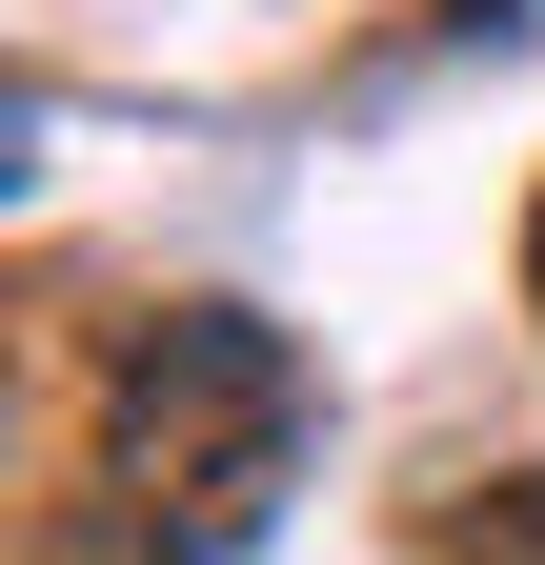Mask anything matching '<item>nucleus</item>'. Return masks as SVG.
<instances>
[{
    "instance_id": "obj_2",
    "label": "nucleus",
    "mask_w": 545,
    "mask_h": 565,
    "mask_svg": "<svg viewBox=\"0 0 545 565\" xmlns=\"http://www.w3.org/2000/svg\"><path fill=\"white\" fill-rule=\"evenodd\" d=\"M464 545H545V484H485V505H464Z\"/></svg>"
},
{
    "instance_id": "obj_3",
    "label": "nucleus",
    "mask_w": 545,
    "mask_h": 565,
    "mask_svg": "<svg viewBox=\"0 0 545 565\" xmlns=\"http://www.w3.org/2000/svg\"><path fill=\"white\" fill-rule=\"evenodd\" d=\"M425 21H464V41H485V21H525V0H425Z\"/></svg>"
},
{
    "instance_id": "obj_4",
    "label": "nucleus",
    "mask_w": 545,
    "mask_h": 565,
    "mask_svg": "<svg viewBox=\"0 0 545 565\" xmlns=\"http://www.w3.org/2000/svg\"><path fill=\"white\" fill-rule=\"evenodd\" d=\"M525 303H545V223H525Z\"/></svg>"
},
{
    "instance_id": "obj_1",
    "label": "nucleus",
    "mask_w": 545,
    "mask_h": 565,
    "mask_svg": "<svg viewBox=\"0 0 545 565\" xmlns=\"http://www.w3.org/2000/svg\"><path fill=\"white\" fill-rule=\"evenodd\" d=\"M303 424H323V384L263 303H142L101 343V484L142 545H263L303 484Z\"/></svg>"
}]
</instances>
